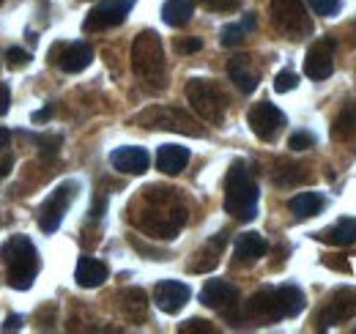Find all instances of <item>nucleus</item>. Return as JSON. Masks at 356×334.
I'll use <instances>...</instances> for the list:
<instances>
[{"label": "nucleus", "mask_w": 356, "mask_h": 334, "mask_svg": "<svg viewBox=\"0 0 356 334\" xmlns=\"http://www.w3.org/2000/svg\"><path fill=\"white\" fill-rule=\"evenodd\" d=\"M132 222L154 239H176V233L186 225V209L178 200L176 189L148 186L134 203Z\"/></svg>", "instance_id": "obj_1"}, {"label": "nucleus", "mask_w": 356, "mask_h": 334, "mask_svg": "<svg viewBox=\"0 0 356 334\" xmlns=\"http://www.w3.org/2000/svg\"><path fill=\"white\" fill-rule=\"evenodd\" d=\"M305 293L296 285H280V288H261L244 301L238 315H230L233 321H252V324H277L285 318H296L305 310Z\"/></svg>", "instance_id": "obj_2"}, {"label": "nucleus", "mask_w": 356, "mask_h": 334, "mask_svg": "<svg viewBox=\"0 0 356 334\" xmlns=\"http://www.w3.org/2000/svg\"><path fill=\"white\" fill-rule=\"evenodd\" d=\"M132 69L148 90H165L168 88L165 47H162V39L154 31L137 33V39L132 44Z\"/></svg>", "instance_id": "obj_3"}, {"label": "nucleus", "mask_w": 356, "mask_h": 334, "mask_svg": "<svg viewBox=\"0 0 356 334\" xmlns=\"http://www.w3.org/2000/svg\"><path fill=\"white\" fill-rule=\"evenodd\" d=\"M0 263L6 266V280L17 291H28L42 269L39 252L28 236H11L0 247Z\"/></svg>", "instance_id": "obj_4"}, {"label": "nucleus", "mask_w": 356, "mask_h": 334, "mask_svg": "<svg viewBox=\"0 0 356 334\" xmlns=\"http://www.w3.org/2000/svg\"><path fill=\"white\" fill-rule=\"evenodd\" d=\"M225 211L238 222H250L258 216V184L241 159L230 165L225 178Z\"/></svg>", "instance_id": "obj_5"}, {"label": "nucleus", "mask_w": 356, "mask_h": 334, "mask_svg": "<svg viewBox=\"0 0 356 334\" xmlns=\"http://www.w3.org/2000/svg\"><path fill=\"white\" fill-rule=\"evenodd\" d=\"M137 124L143 129H162V132H178L189 137H203L206 129L200 126L197 118H192L181 107H168V104H154L137 116Z\"/></svg>", "instance_id": "obj_6"}, {"label": "nucleus", "mask_w": 356, "mask_h": 334, "mask_svg": "<svg viewBox=\"0 0 356 334\" xmlns=\"http://www.w3.org/2000/svg\"><path fill=\"white\" fill-rule=\"evenodd\" d=\"M268 14H271V25L291 42L312 33V19L302 0H271Z\"/></svg>", "instance_id": "obj_7"}, {"label": "nucleus", "mask_w": 356, "mask_h": 334, "mask_svg": "<svg viewBox=\"0 0 356 334\" xmlns=\"http://www.w3.org/2000/svg\"><path fill=\"white\" fill-rule=\"evenodd\" d=\"M186 102L192 104V110L203 121L222 124L227 102H225V93L211 80H189L186 83Z\"/></svg>", "instance_id": "obj_8"}, {"label": "nucleus", "mask_w": 356, "mask_h": 334, "mask_svg": "<svg viewBox=\"0 0 356 334\" xmlns=\"http://www.w3.org/2000/svg\"><path fill=\"white\" fill-rule=\"evenodd\" d=\"M77 189H80L77 181H63V184H58L49 192V198H47L44 203H42V209H39V228L44 233H55L60 228V222H63L66 211L72 206V200L77 198Z\"/></svg>", "instance_id": "obj_9"}, {"label": "nucleus", "mask_w": 356, "mask_h": 334, "mask_svg": "<svg viewBox=\"0 0 356 334\" xmlns=\"http://www.w3.org/2000/svg\"><path fill=\"white\" fill-rule=\"evenodd\" d=\"M354 315H356V291L348 288V285H343V288H337V291L323 301V307L315 315V324H318V329H329V326L343 324V321H348Z\"/></svg>", "instance_id": "obj_10"}, {"label": "nucleus", "mask_w": 356, "mask_h": 334, "mask_svg": "<svg viewBox=\"0 0 356 334\" xmlns=\"http://www.w3.org/2000/svg\"><path fill=\"white\" fill-rule=\"evenodd\" d=\"M132 8V0H102L99 6H93L83 22V28L93 33V31H107V28H115L127 19Z\"/></svg>", "instance_id": "obj_11"}, {"label": "nucleus", "mask_w": 356, "mask_h": 334, "mask_svg": "<svg viewBox=\"0 0 356 334\" xmlns=\"http://www.w3.org/2000/svg\"><path fill=\"white\" fill-rule=\"evenodd\" d=\"M247 121H250V129L255 132V137L271 143L282 132V126H285V113L280 107H274L271 102H261V104H255L250 110Z\"/></svg>", "instance_id": "obj_12"}, {"label": "nucleus", "mask_w": 356, "mask_h": 334, "mask_svg": "<svg viewBox=\"0 0 356 334\" xmlns=\"http://www.w3.org/2000/svg\"><path fill=\"white\" fill-rule=\"evenodd\" d=\"M49 61H55L66 74H80L83 69H88L93 61V49L88 44H58L55 49H49Z\"/></svg>", "instance_id": "obj_13"}, {"label": "nucleus", "mask_w": 356, "mask_h": 334, "mask_svg": "<svg viewBox=\"0 0 356 334\" xmlns=\"http://www.w3.org/2000/svg\"><path fill=\"white\" fill-rule=\"evenodd\" d=\"M334 72V39H321L307 49L305 74L310 80H326Z\"/></svg>", "instance_id": "obj_14"}, {"label": "nucleus", "mask_w": 356, "mask_h": 334, "mask_svg": "<svg viewBox=\"0 0 356 334\" xmlns=\"http://www.w3.org/2000/svg\"><path fill=\"white\" fill-rule=\"evenodd\" d=\"M189 285H184V283H178V280H162L156 288H154V304L162 310V312H168V315H176L184 310V304L189 301Z\"/></svg>", "instance_id": "obj_15"}, {"label": "nucleus", "mask_w": 356, "mask_h": 334, "mask_svg": "<svg viewBox=\"0 0 356 334\" xmlns=\"http://www.w3.org/2000/svg\"><path fill=\"white\" fill-rule=\"evenodd\" d=\"M110 165L115 167L118 173H127V175H143L151 165V157H148L145 148L124 145V148H115L110 154Z\"/></svg>", "instance_id": "obj_16"}, {"label": "nucleus", "mask_w": 356, "mask_h": 334, "mask_svg": "<svg viewBox=\"0 0 356 334\" xmlns=\"http://www.w3.org/2000/svg\"><path fill=\"white\" fill-rule=\"evenodd\" d=\"M200 301H203L206 307H211V310L227 312L230 307H236L238 291H236L230 283H225V280H209V283L203 285V291H200Z\"/></svg>", "instance_id": "obj_17"}, {"label": "nucleus", "mask_w": 356, "mask_h": 334, "mask_svg": "<svg viewBox=\"0 0 356 334\" xmlns=\"http://www.w3.org/2000/svg\"><path fill=\"white\" fill-rule=\"evenodd\" d=\"M227 77L236 83L241 93H252L258 88V72L252 69V61L247 55H233L227 61Z\"/></svg>", "instance_id": "obj_18"}, {"label": "nucleus", "mask_w": 356, "mask_h": 334, "mask_svg": "<svg viewBox=\"0 0 356 334\" xmlns=\"http://www.w3.org/2000/svg\"><path fill=\"white\" fill-rule=\"evenodd\" d=\"M110 277V269L102 263V260H96V257H80L77 260V269H74V280H77V285L80 288H99V285H104V280Z\"/></svg>", "instance_id": "obj_19"}, {"label": "nucleus", "mask_w": 356, "mask_h": 334, "mask_svg": "<svg viewBox=\"0 0 356 334\" xmlns=\"http://www.w3.org/2000/svg\"><path fill=\"white\" fill-rule=\"evenodd\" d=\"M318 241L332 244V247H351L356 241V219L354 216H343L337 219L332 228L318 233Z\"/></svg>", "instance_id": "obj_20"}, {"label": "nucleus", "mask_w": 356, "mask_h": 334, "mask_svg": "<svg viewBox=\"0 0 356 334\" xmlns=\"http://www.w3.org/2000/svg\"><path fill=\"white\" fill-rule=\"evenodd\" d=\"M266 252H268V241L261 233H241V236L236 239L233 255H236L238 263H255V260H261Z\"/></svg>", "instance_id": "obj_21"}, {"label": "nucleus", "mask_w": 356, "mask_h": 334, "mask_svg": "<svg viewBox=\"0 0 356 334\" xmlns=\"http://www.w3.org/2000/svg\"><path fill=\"white\" fill-rule=\"evenodd\" d=\"M225 241H227V236L220 233L217 239H211L206 247H200L197 255H195V260L189 263V271H195V274H203V271H211L217 263H220V255H222V247Z\"/></svg>", "instance_id": "obj_22"}, {"label": "nucleus", "mask_w": 356, "mask_h": 334, "mask_svg": "<svg viewBox=\"0 0 356 334\" xmlns=\"http://www.w3.org/2000/svg\"><path fill=\"white\" fill-rule=\"evenodd\" d=\"M189 162V151L184 145H162L156 154V167L165 175H178Z\"/></svg>", "instance_id": "obj_23"}, {"label": "nucleus", "mask_w": 356, "mask_h": 334, "mask_svg": "<svg viewBox=\"0 0 356 334\" xmlns=\"http://www.w3.org/2000/svg\"><path fill=\"white\" fill-rule=\"evenodd\" d=\"M145 307H148V301H145V293L137 291V288H129V291L118 293V310H121V315L127 318V321H143L145 318Z\"/></svg>", "instance_id": "obj_24"}, {"label": "nucleus", "mask_w": 356, "mask_h": 334, "mask_svg": "<svg viewBox=\"0 0 356 334\" xmlns=\"http://www.w3.org/2000/svg\"><path fill=\"white\" fill-rule=\"evenodd\" d=\"M332 137L337 140V143H354L356 140V104H346L340 113H337V118H334V124H332Z\"/></svg>", "instance_id": "obj_25"}, {"label": "nucleus", "mask_w": 356, "mask_h": 334, "mask_svg": "<svg viewBox=\"0 0 356 334\" xmlns=\"http://www.w3.org/2000/svg\"><path fill=\"white\" fill-rule=\"evenodd\" d=\"M288 209H291V214H293L296 219H310L315 214H321L323 198H321L318 192H299L296 198H291Z\"/></svg>", "instance_id": "obj_26"}, {"label": "nucleus", "mask_w": 356, "mask_h": 334, "mask_svg": "<svg viewBox=\"0 0 356 334\" xmlns=\"http://www.w3.org/2000/svg\"><path fill=\"white\" fill-rule=\"evenodd\" d=\"M192 11H195V0H168L162 6V19L173 28H181L192 19Z\"/></svg>", "instance_id": "obj_27"}, {"label": "nucleus", "mask_w": 356, "mask_h": 334, "mask_svg": "<svg viewBox=\"0 0 356 334\" xmlns=\"http://www.w3.org/2000/svg\"><path fill=\"white\" fill-rule=\"evenodd\" d=\"M305 167L302 165H293V162H277V170H274V184L280 186H293L299 181L307 178V173H302Z\"/></svg>", "instance_id": "obj_28"}, {"label": "nucleus", "mask_w": 356, "mask_h": 334, "mask_svg": "<svg viewBox=\"0 0 356 334\" xmlns=\"http://www.w3.org/2000/svg\"><path fill=\"white\" fill-rule=\"evenodd\" d=\"M244 25H225L222 31H220V42L222 47H238V44L244 42Z\"/></svg>", "instance_id": "obj_29"}, {"label": "nucleus", "mask_w": 356, "mask_h": 334, "mask_svg": "<svg viewBox=\"0 0 356 334\" xmlns=\"http://www.w3.org/2000/svg\"><path fill=\"white\" fill-rule=\"evenodd\" d=\"M296 85H299V77H296L293 69H282V72L274 77V90H277V93H288V90H293Z\"/></svg>", "instance_id": "obj_30"}, {"label": "nucleus", "mask_w": 356, "mask_h": 334, "mask_svg": "<svg viewBox=\"0 0 356 334\" xmlns=\"http://www.w3.org/2000/svg\"><path fill=\"white\" fill-rule=\"evenodd\" d=\"M288 145H291L293 151H307V148L315 145V137H312L310 132H293L291 140H288Z\"/></svg>", "instance_id": "obj_31"}, {"label": "nucleus", "mask_w": 356, "mask_h": 334, "mask_svg": "<svg viewBox=\"0 0 356 334\" xmlns=\"http://www.w3.org/2000/svg\"><path fill=\"white\" fill-rule=\"evenodd\" d=\"M312 11L321 14V17H332L340 11V0H310Z\"/></svg>", "instance_id": "obj_32"}, {"label": "nucleus", "mask_w": 356, "mask_h": 334, "mask_svg": "<svg viewBox=\"0 0 356 334\" xmlns=\"http://www.w3.org/2000/svg\"><path fill=\"white\" fill-rule=\"evenodd\" d=\"M6 61H8V66H11V69H22V66L31 61V55H28L25 49H19V47H8Z\"/></svg>", "instance_id": "obj_33"}, {"label": "nucleus", "mask_w": 356, "mask_h": 334, "mask_svg": "<svg viewBox=\"0 0 356 334\" xmlns=\"http://www.w3.org/2000/svg\"><path fill=\"white\" fill-rule=\"evenodd\" d=\"M200 47H203V42H200V39L189 36V39H178L176 52H181V55H192V52H200Z\"/></svg>", "instance_id": "obj_34"}, {"label": "nucleus", "mask_w": 356, "mask_h": 334, "mask_svg": "<svg viewBox=\"0 0 356 334\" xmlns=\"http://www.w3.org/2000/svg\"><path fill=\"white\" fill-rule=\"evenodd\" d=\"M178 332H214V326H211L209 321H200V318H192V321H186V324H181V326H178Z\"/></svg>", "instance_id": "obj_35"}, {"label": "nucleus", "mask_w": 356, "mask_h": 334, "mask_svg": "<svg viewBox=\"0 0 356 334\" xmlns=\"http://www.w3.org/2000/svg\"><path fill=\"white\" fill-rule=\"evenodd\" d=\"M39 145H42V154L49 157V154H55V151H58L60 137H58V134H55V137H52V134H44V137H39Z\"/></svg>", "instance_id": "obj_36"}, {"label": "nucleus", "mask_w": 356, "mask_h": 334, "mask_svg": "<svg viewBox=\"0 0 356 334\" xmlns=\"http://www.w3.org/2000/svg\"><path fill=\"white\" fill-rule=\"evenodd\" d=\"M203 3L211 11H236L238 8V0H203Z\"/></svg>", "instance_id": "obj_37"}, {"label": "nucleus", "mask_w": 356, "mask_h": 334, "mask_svg": "<svg viewBox=\"0 0 356 334\" xmlns=\"http://www.w3.org/2000/svg\"><path fill=\"white\" fill-rule=\"evenodd\" d=\"M8 107H11V90L6 83H0V116L8 113Z\"/></svg>", "instance_id": "obj_38"}, {"label": "nucleus", "mask_w": 356, "mask_h": 334, "mask_svg": "<svg viewBox=\"0 0 356 334\" xmlns=\"http://www.w3.org/2000/svg\"><path fill=\"white\" fill-rule=\"evenodd\" d=\"M3 329H6V332H8V329H11V332L22 329V318H19V315H8V318H6V324H3Z\"/></svg>", "instance_id": "obj_39"}, {"label": "nucleus", "mask_w": 356, "mask_h": 334, "mask_svg": "<svg viewBox=\"0 0 356 334\" xmlns=\"http://www.w3.org/2000/svg\"><path fill=\"white\" fill-rule=\"evenodd\" d=\"M11 145V132L6 126H0V151H6Z\"/></svg>", "instance_id": "obj_40"}, {"label": "nucleus", "mask_w": 356, "mask_h": 334, "mask_svg": "<svg viewBox=\"0 0 356 334\" xmlns=\"http://www.w3.org/2000/svg\"><path fill=\"white\" fill-rule=\"evenodd\" d=\"M49 116H52V104H49V107H44L42 113H36V116H33V121H39V124H42V121H47Z\"/></svg>", "instance_id": "obj_41"}, {"label": "nucleus", "mask_w": 356, "mask_h": 334, "mask_svg": "<svg viewBox=\"0 0 356 334\" xmlns=\"http://www.w3.org/2000/svg\"><path fill=\"white\" fill-rule=\"evenodd\" d=\"M241 25H244V31H255V14H247Z\"/></svg>", "instance_id": "obj_42"}, {"label": "nucleus", "mask_w": 356, "mask_h": 334, "mask_svg": "<svg viewBox=\"0 0 356 334\" xmlns=\"http://www.w3.org/2000/svg\"><path fill=\"white\" fill-rule=\"evenodd\" d=\"M8 170H11V157H3L0 159V175H6Z\"/></svg>", "instance_id": "obj_43"}]
</instances>
